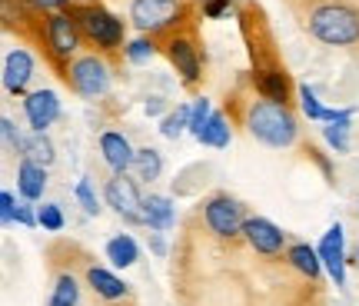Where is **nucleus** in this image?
Instances as JSON below:
<instances>
[{
    "instance_id": "obj_18",
    "label": "nucleus",
    "mask_w": 359,
    "mask_h": 306,
    "mask_svg": "<svg viewBox=\"0 0 359 306\" xmlns=\"http://www.w3.org/2000/svg\"><path fill=\"white\" fill-rule=\"evenodd\" d=\"M290 263H293L303 277H309V280H320V273H323L320 250H313V246H306V243H296V246H290Z\"/></svg>"
},
{
    "instance_id": "obj_25",
    "label": "nucleus",
    "mask_w": 359,
    "mask_h": 306,
    "mask_svg": "<svg viewBox=\"0 0 359 306\" xmlns=\"http://www.w3.org/2000/svg\"><path fill=\"white\" fill-rule=\"evenodd\" d=\"M257 87L263 93V100H273V103L286 100V76L283 74H259Z\"/></svg>"
},
{
    "instance_id": "obj_20",
    "label": "nucleus",
    "mask_w": 359,
    "mask_h": 306,
    "mask_svg": "<svg viewBox=\"0 0 359 306\" xmlns=\"http://www.w3.org/2000/svg\"><path fill=\"white\" fill-rule=\"evenodd\" d=\"M20 153H24V160H34V164H40V166L53 164V143L47 140V133H40V130H34L30 137H24Z\"/></svg>"
},
{
    "instance_id": "obj_10",
    "label": "nucleus",
    "mask_w": 359,
    "mask_h": 306,
    "mask_svg": "<svg viewBox=\"0 0 359 306\" xmlns=\"http://www.w3.org/2000/svg\"><path fill=\"white\" fill-rule=\"evenodd\" d=\"M47 40H50V51L67 60L77 53V44H80V34H77V24L67 17V13H53L47 20Z\"/></svg>"
},
{
    "instance_id": "obj_2",
    "label": "nucleus",
    "mask_w": 359,
    "mask_h": 306,
    "mask_svg": "<svg viewBox=\"0 0 359 306\" xmlns=\"http://www.w3.org/2000/svg\"><path fill=\"white\" fill-rule=\"evenodd\" d=\"M309 30L330 47H349L359 40V13L346 4H323L309 17Z\"/></svg>"
},
{
    "instance_id": "obj_30",
    "label": "nucleus",
    "mask_w": 359,
    "mask_h": 306,
    "mask_svg": "<svg viewBox=\"0 0 359 306\" xmlns=\"http://www.w3.org/2000/svg\"><path fill=\"white\" fill-rule=\"evenodd\" d=\"M127 57H130V64H147L154 57V44L150 40H133L127 47Z\"/></svg>"
},
{
    "instance_id": "obj_34",
    "label": "nucleus",
    "mask_w": 359,
    "mask_h": 306,
    "mask_svg": "<svg viewBox=\"0 0 359 306\" xmlns=\"http://www.w3.org/2000/svg\"><path fill=\"white\" fill-rule=\"evenodd\" d=\"M13 220H17L20 227H37V223H40L37 213H34V210H30L27 204H17V213H13Z\"/></svg>"
},
{
    "instance_id": "obj_28",
    "label": "nucleus",
    "mask_w": 359,
    "mask_h": 306,
    "mask_svg": "<svg viewBox=\"0 0 359 306\" xmlns=\"http://www.w3.org/2000/svg\"><path fill=\"white\" fill-rule=\"evenodd\" d=\"M299 103H303V114H306L309 120H326V110H330V107H323L309 87H299Z\"/></svg>"
},
{
    "instance_id": "obj_29",
    "label": "nucleus",
    "mask_w": 359,
    "mask_h": 306,
    "mask_svg": "<svg viewBox=\"0 0 359 306\" xmlns=\"http://www.w3.org/2000/svg\"><path fill=\"white\" fill-rule=\"evenodd\" d=\"M37 220H40V227L43 230H64V213L57 210L53 204H43L37 210Z\"/></svg>"
},
{
    "instance_id": "obj_11",
    "label": "nucleus",
    "mask_w": 359,
    "mask_h": 306,
    "mask_svg": "<svg viewBox=\"0 0 359 306\" xmlns=\"http://www.w3.org/2000/svg\"><path fill=\"white\" fill-rule=\"evenodd\" d=\"M24 110H27L30 127L43 133V130L60 117V100H57V93H53V90H34V93L24 100Z\"/></svg>"
},
{
    "instance_id": "obj_37",
    "label": "nucleus",
    "mask_w": 359,
    "mask_h": 306,
    "mask_svg": "<svg viewBox=\"0 0 359 306\" xmlns=\"http://www.w3.org/2000/svg\"><path fill=\"white\" fill-rule=\"evenodd\" d=\"M353 263H356V267H359V250H356V253H353Z\"/></svg>"
},
{
    "instance_id": "obj_33",
    "label": "nucleus",
    "mask_w": 359,
    "mask_h": 306,
    "mask_svg": "<svg viewBox=\"0 0 359 306\" xmlns=\"http://www.w3.org/2000/svg\"><path fill=\"white\" fill-rule=\"evenodd\" d=\"M13 213H17V200H13V193H0V220L4 223H11L13 220Z\"/></svg>"
},
{
    "instance_id": "obj_4",
    "label": "nucleus",
    "mask_w": 359,
    "mask_h": 306,
    "mask_svg": "<svg viewBox=\"0 0 359 306\" xmlns=\"http://www.w3.org/2000/svg\"><path fill=\"white\" fill-rule=\"evenodd\" d=\"M180 0H133L130 7V20L137 30L143 34H154V30H163V27L177 24L180 17Z\"/></svg>"
},
{
    "instance_id": "obj_12",
    "label": "nucleus",
    "mask_w": 359,
    "mask_h": 306,
    "mask_svg": "<svg viewBox=\"0 0 359 306\" xmlns=\"http://www.w3.org/2000/svg\"><path fill=\"white\" fill-rule=\"evenodd\" d=\"M100 153L114 173H127L130 166H133V157H137V150L127 143V137H123V133H114V130L100 137Z\"/></svg>"
},
{
    "instance_id": "obj_17",
    "label": "nucleus",
    "mask_w": 359,
    "mask_h": 306,
    "mask_svg": "<svg viewBox=\"0 0 359 306\" xmlns=\"http://www.w3.org/2000/svg\"><path fill=\"white\" fill-rule=\"evenodd\" d=\"M87 280H90V286L103 296V300H120V296H127V283L120 280V277H114L110 270L93 267L87 273Z\"/></svg>"
},
{
    "instance_id": "obj_9",
    "label": "nucleus",
    "mask_w": 359,
    "mask_h": 306,
    "mask_svg": "<svg viewBox=\"0 0 359 306\" xmlns=\"http://www.w3.org/2000/svg\"><path fill=\"white\" fill-rule=\"evenodd\" d=\"M243 233H246V240H250V246H253L257 253H263V256L280 253L283 243H286V233H283L276 223H269V220H263V217H250V220H246Z\"/></svg>"
},
{
    "instance_id": "obj_35",
    "label": "nucleus",
    "mask_w": 359,
    "mask_h": 306,
    "mask_svg": "<svg viewBox=\"0 0 359 306\" xmlns=\"http://www.w3.org/2000/svg\"><path fill=\"white\" fill-rule=\"evenodd\" d=\"M226 4L230 0H203V13L206 17H219V13L226 11Z\"/></svg>"
},
{
    "instance_id": "obj_15",
    "label": "nucleus",
    "mask_w": 359,
    "mask_h": 306,
    "mask_svg": "<svg viewBox=\"0 0 359 306\" xmlns=\"http://www.w3.org/2000/svg\"><path fill=\"white\" fill-rule=\"evenodd\" d=\"M17 187H20L24 200H40L43 187H47V170L40 164H34V160H20V166H17Z\"/></svg>"
},
{
    "instance_id": "obj_16",
    "label": "nucleus",
    "mask_w": 359,
    "mask_h": 306,
    "mask_svg": "<svg viewBox=\"0 0 359 306\" xmlns=\"http://www.w3.org/2000/svg\"><path fill=\"white\" fill-rule=\"evenodd\" d=\"M173 220H177V213H173V204H170L167 197H147L143 200V223L154 230H170L173 227Z\"/></svg>"
},
{
    "instance_id": "obj_26",
    "label": "nucleus",
    "mask_w": 359,
    "mask_h": 306,
    "mask_svg": "<svg viewBox=\"0 0 359 306\" xmlns=\"http://www.w3.org/2000/svg\"><path fill=\"white\" fill-rule=\"evenodd\" d=\"M80 300V286L74 277H60L57 286H53V296H50V306H77Z\"/></svg>"
},
{
    "instance_id": "obj_19",
    "label": "nucleus",
    "mask_w": 359,
    "mask_h": 306,
    "mask_svg": "<svg viewBox=\"0 0 359 306\" xmlns=\"http://www.w3.org/2000/svg\"><path fill=\"white\" fill-rule=\"evenodd\" d=\"M107 256H110V263H114V267H133V263H137V256H140V246H137L133 237L120 233V237H114V240L107 243Z\"/></svg>"
},
{
    "instance_id": "obj_6",
    "label": "nucleus",
    "mask_w": 359,
    "mask_h": 306,
    "mask_svg": "<svg viewBox=\"0 0 359 306\" xmlns=\"http://www.w3.org/2000/svg\"><path fill=\"white\" fill-rule=\"evenodd\" d=\"M243 213H240V204L233 200V197H213L210 204H206V227L213 230L217 237H236V233H243Z\"/></svg>"
},
{
    "instance_id": "obj_32",
    "label": "nucleus",
    "mask_w": 359,
    "mask_h": 306,
    "mask_svg": "<svg viewBox=\"0 0 359 306\" xmlns=\"http://www.w3.org/2000/svg\"><path fill=\"white\" fill-rule=\"evenodd\" d=\"M0 130H4V140H7V147H11V150H20V143H24V137L17 133V127H13V120H11V117H4V120H0Z\"/></svg>"
},
{
    "instance_id": "obj_14",
    "label": "nucleus",
    "mask_w": 359,
    "mask_h": 306,
    "mask_svg": "<svg viewBox=\"0 0 359 306\" xmlns=\"http://www.w3.org/2000/svg\"><path fill=\"white\" fill-rule=\"evenodd\" d=\"M170 60L177 67V74L187 80V84H196L200 80V57H196V47H193L187 37L170 40Z\"/></svg>"
},
{
    "instance_id": "obj_22",
    "label": "nucleus",
    "mask_w": 359,
    "mask_h": 306,
    "mask_svg": "<svg viewBox=\"0 0 359 306\" xmlns=\"http://www.w3.org/2000/svg\"><path fill=\"white\" fill-rule=\"evenodd\" d=\"M200 143H206V147H226V143H230V124H226V117L223 114L210 117V124H206Z\"/></svg>"
},
{
    "instance_id": "obj_21",
    "label": "nucleus",
    "mask_w": 359,
    "mask_h": 306,
    "mask_svg": "<svg viewBox=\"0 0 359 306\" xmlns=\"http://www.w3.org/2000/svg\"><path fill=\"white\" fill-rule=\"evenodd\" d=\"M133 170H137L140 180H160V173H163V157H160L154 147H143V150H137V157H133Z\"/></svg>"
},
{
    "instance_id": "obj_7",
    "label": "nucleus",
    "mask_w": 359,
    "mask_h": 306,
    "mask_svg": "<svg viewBox=\"0 0 359 306\" xmlns=\"http://www.w3.org/2000/svg\"><path fill=\"white\" fill-rule=\"evenodd\" d=\"M107 204L114 206L127 223H143V200L137 193V187H133V180H127L123 173H116L107 183Z\"/></svg>"
},
{
    "instance_id": "obj_13",
    "label": "nucleus",
    "mask_w": 359,
    "mask_h": 306,
    "mask_svg": "<svg viewBox=\"0 0 359 306\" xmlns=\"http://www.w3.org/2000/svg\"><path fill=\"white\" fill-rule=\"evenodd\" d=\"M34 76V57L27 51H11L4 60V87L11 93H24L27 84Z\"/></svg>"
},
{
    "instance_id": "obj_36",
    "label": "nucleus",
    "mask_w": 359,
    "mask_h": 306,
    "mask_svg": "<svg viewBox=\"0 0 359 306\" xmlns=\"http://www.w3.org/2000/svg\"><path fill=\"white\" fill-rule=\"evenodd\" d=\"M43 11H60V7H67V0H37Z\"/></svg>"
},
{
    "instance_id": "obj_24",
    "label": "nucleus",
    "mask_w": 359,
    "mask_h": 306,
    "mask_svg": "<svg viewBox=\"0 0 359 306\" xmlns=\"http://www.w3.org/2000/svg\"><path fill=\"white\" fill-rule=\"evenodd\" d=\"M349 120L353 117H343V120H333L330 127H323V137L336 153H349Z\"/></svg>"
},
{
    "instance_id": "obj_23",
    "label": "nucleus",
    "mask_w": 359,
    "mask_h": 306,
    "mask_svg": "<svg viewBox=\"0 0 359 306\" xmlns=\"http://www.w3.org/2000/svg\"><path fill=\"white\" fill-rule=\"evenodd\" d=\"M190 114L193 107H177L170 117H163V124H160V133L167 137V140H177L183 130H190Z\"/></svg>"
},
{
    "instance_id": "obj_5",
    "label": "nucleus",
    "mask_w": 359,
    "mask_h": 306,
    "mask_svg": "<svg viewBox=\"0 0 359 306\" xmlns=\"http://www.w3.org/2000/svg\"><path fill=\"white\" fill-rule=\"evenodd\" d=\"M70 84L80 97H103L110 87V70L97 57H77L70 67Z\"/></svg>"
},
{
    "instance_id": "obj_8",
    "label": "nucleus",
    "mask_w": 359,
    "mask_h": 306,
    "mask_svg": "<svg viewBox=\"0 0 359 306\" xmlns=\"http://www.w3.org/2000/svg\"><path fill=\"white\" fill-rule=\"evenodd\" d=\"M316 250H320L323 267L330 270V277L336 280V286H343V283H346V250H343V227H339V223H333V227L326 230V237H323V243L316 246Z\"/></svg>"
},
{
    "instance_id": "obj_27",
    "label": "nucleus",
    "mask_w": 359,
    "mask_h": 306,
    "mask_svg": "<svg viewBox=\"0 0 359 306\" xmlns=\"http://www.w3.org/2000/svg\"><path fill=\"white\" fill-rule=\"evenodd\" d=\"M210 117H213V107H210V100L206 97H196L193 100V114H190V133L200 140L203 137V130L206 124H210Z\"/></svg>"
},
{
    "instance_id": "obj_3",
    "label": "nucleus",
    "mask_w": 359,
    "mask_h": 306,
    "mask_svg": "<svg viewBox=\"0 0 359 306\" xmlns=\"http://www.w3.org/2000/svg\"><path fill=\"white\" fill-rule=\"evenodd\" d=\"M77 24H80V30L87 34L97 47H116L120 40H123V24L116 20L114 13H107L103 7H80L77 11Z\"/></svg>"
},
{
    "instance_id": "obj_1",
    "label": "nucleus",
    "mask_w": 359,
    "mask_h": 306,
    "mask_svg": "<svg viewBox=\"0 0 359 306\" xmlns=\"http://www.w3.org/2000/svg\"><path fill=\"white\" fill-rule=\"evenodd\" d=\"M246 127L250 133L257 137L259 143H266V147H293L296 143V117L286 110V103H273V100H257L250 107V114H246Z\"/></svg>"
},
{
    "instance_id": "obj_31",
    "label": "nucleus",
    "mask_w": 359,
    "mask_h": 306,
    "mask_svg": "<svg viewBox=\"0 0 359 306\" xmlns=\"http://www.w3.org/2000/svg\"><path fill=\"white\" fill-rule=\"evenodd\" d=\"M77 200H80V206L87 210L90 217H93V213H100V206H97V197H93L90 180H80V183H77Z\"/></svg>"
}]
</instances>
